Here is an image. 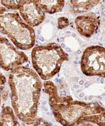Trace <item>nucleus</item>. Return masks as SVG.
I'll return each instance as SVG.
<instances>
[{
    "instance_id": "nucleus-7",
    "label": "nucleus",
    "mask_w": 105,
    "mask_h": 126,
    "mask_svg": "<svg viewBox=\"0 0 105 126\" xmlns=\"http://www.w3.org/2000/svg\"><path fill=\"white\" fill-rule=\"evenodd\" d=\"M18 11L23 20L32 27L41 25L46 18L45 12L34 0H23Z\"/></svg>"
},
{
    "instance_id": "nucleus-11",
    "label": "nucleus",
    "mask_w": 105,
    "mask_h": 126,
    "mask_svg": "<svg viewBox=\"0 0 105 126\" xmlns=\"http://www.w3.org/2000/svg\"><path fill=\"white\" fill-rule=\"evenodd\" d=\"M19 126L18 117L14 109L10 107H5L0 114V126Z\"/></svg>"
},
{
    "instance_id": "nucleus-12",
    "label": "nucleus",
    "mask_w": 105,
    "mask_h": 126,
    "mask_svg": "<svg viewBox=\"0 0 105 126\" xmlns=\"http://www.w3.org/2000/svg\"><path fill=\"white\" fill-rule=\"evenodd\" d=\"M1 4L6 9L11 11H18L23 0H0Z\"/></svg>"
},
{
    "instance_id": "nucleus-6",
    "label": "nucleus",
    "mask_w": 105,
    "mask_h": 126,
    "mask_svg": "<svg viewBox=\"0 0 105 126\" xmlns=\"http://www.w3.org/2000/svg\"><path fill=\"white\" fill-rule=\"evenodd\" d=\"M6 38L0 36V67L11 71L28 62L27 55L20 51Z\"/></svg>"
},
{
    "instance_id": "nucleus-15",
    "label": "nucleus",
    "mask_w": 105,
    "mask_h": 126,
    "mask_svg": "<svg viewBox=\"0 0 105 126\" xmlns=\"http://www.w3.org/2000/svg\"><path fill=\"white\" fill-rule=\"evenodd\" d=\"M6 79L5 77L1 73H0V85H4L6 83Z\"/></svg>"
},
{
    "instance_id": "nucleus-4",
    "label": "nucleus",
    "mask_w": 105,
    "mask_h": 126,
    "mask_svg": "<svg viewBox=\"0 0 105 126\" xmlns=\"http://www.w3.org/2000/svg\"><path fill=\"white\" fill-rule=\"evenodd\" d=\"M31 55L33 67L44 81L49 80L57 74L62 64L69 60L68 55L55 43L34 47Z\"/></svg>"
},
{
    "instance_id": "nucleus-3",
    "label": "nucleus",
    "mask_w": 105,
    "mask_h": 126,
    "mask_svg": "<svg viewBox=\"0 0 105 126\" xmlns=\"http://www.w3.org/2000/svg\"><path fill=\"white\" fill-rule=\"evenodd\" d=\"M0 33L8 36L18 48L28 50L35 44L34 28L25 23L16 11L0 7Z\"/></svg>"
},
{
    "instance_id": "nucleus-5",
    "label": "nucleus",
    "mask_w": 105,
    "mask_h": 126,
    "mask_svg": "<svg viewBox=\"0 0 105 126\" xmlns=\"http://www.w3.org/2000/svg\"><path fill=\"white\" fill-rule=\"evenodd\" d=\"M80 65L84 75L105 78V48L100 46L86 48L82 55Z\"/></svg>"
},
{
    "instance_id": "nucleus-16",
    "label": "nucleus",
    "mask_w": 105,
    "mask_h": 126,
    "mask_svg": "<svg viewBox=\"0 0 105 126\" xmlns=\"http://www.w3.org/2000/svg\"><path fill=\"white\" fill-rule=\"evenodd\" d=\"M1 94H0V105H1Z\"/></svg>"
},
{
    "instance_id": "nucleus-1",
    "label": "nucleus",
    "mask_w": 105,
    "mask_h": 126,
    "mask_svg": "<svg viewBox=\"0 0 105 126\" xmlns=\"http://www.w3.org/2000/svg\"><path fill=\"white\" fill-rule=\"evenodd\" d=\"M44 86L55 120L64 126H105V109L96 102L74 100L70 95L60 96L50 81Z\"/></svg>"
},
{
    "instance_id": "nucleus-8",
    "label": "nucleus",
    "mask_w": 105,
    "mask_h": 126,
    "mask_svg": "<svg viewBox=\"0 0 105 126\" xmlns=\"http://www.w3.org/2000/svg\"><path fill=\"white\" fill-rule=\"evenodd\" d=\"M74 23L78 32L81 35L89 38L97 31L100 25V18L95 13H88L78 16Z\"/></svg>"
},
{
    "instance_id": "nucleus-13",
    "label": "nucleus",
    "mask_w": 105,
    "mask_h": 126,
    "mask_svg": "<svg viewBox=\"0 0 105 126\" xmlns=\"http://www.w3.org/2000/svg\"><path fill=\"white\" fill-rule=\"evenodd\" d=\"M69 25V20L66 17H60L58 19V27L60 30H62Z\"/></svg>"
},
{
    "instance_id": "nucleus-10",
    "label": "nucleus",
    "mask_w": 105,
    "mask_h": 126,
    "mask_svg": "<svg viewBox=\"0 0 105 126\" xmlns=\"http://www.w3.org/2000/svg\"><path fill=\"white\" fill-rule=\"evenodd\" d=\"M47 14L60 12L64 6V0H34Z\"/></svg>"
},
{
    "instance_id": "nucleus-14",
    "label": "nucleus",
    "mask_w": 105,
    "mask_h": 126,
    "mask_svg": "<svg viewBox=\"0 0 105 126\" xmlns=\"http://www.w3.org/2000/svg\"><path fill=\"white\" fill-rule=\"evenodd\" d=\"M32 126H50V124L43 118L37 117L34 122L32 124Z\"/></svg>"
},
{
    "instance_id": "nucleus-9",
    "label": "nucleus",
    "mask_w": 105,
    "mask_h": 126,
    "mask_svg": "<svg viewBox=\"0 0 105 126\" xmlns=\"http://www.w3.org/2000/svg\"><path fill=\"white\" fill-rule=\"evenodd\" d=\"M101 0H69L71 10L74 14L86 13L94 8Z\"/></svg>"
},
{
    "instance_id": "nucleus-2",
    "label": "nucleus",
    "mask_w": 105,
    "mask_h": 126,
    "mask_svg": "<svg viewBox=\"0 0 105 126\" xmlns=\"http://www.w3.org/2000/svg\"><path fill=\"white\" fill-rule=\"evenodd\" d=\"M9 84L11 92V105L21 121L32 126L37 118L42 83L35 70L20 66L11 71Z\"/></svg>"
}]
</instances>
